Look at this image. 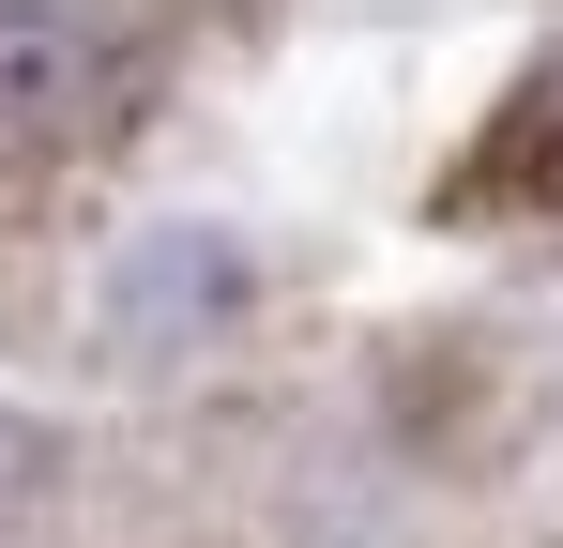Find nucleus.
I'll return each mask as SVG.
<instances>
[{
    "label": "nucleus",
    "instance_id": "nucleus-1",
    "mask_svg": "<svg viewBox=\"0 0 563 548\" xmlns=\"http://www.w3.org/2000/svg\"><path fill=\"white\" fill-rule=\"evenodd\" d=\"M122 62L137 31L122 15H77V0H0V153H62L122 107Z\"/></svg>",
    "mask_w": 563,
    "mask_h": 548
}]
</instances>
